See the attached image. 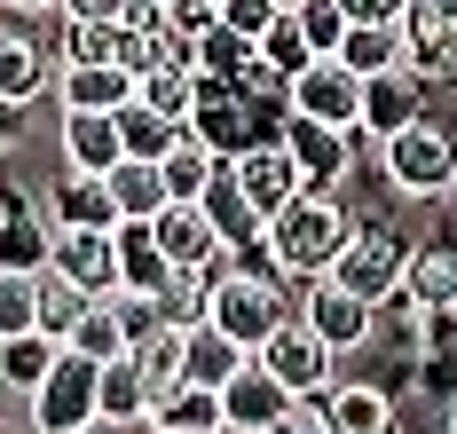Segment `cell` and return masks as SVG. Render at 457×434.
Masks as SVG:
<instances>
[{"instance_id":"1","label":"cell","mask_w":457,"mask_h":434,"mask_svg":"<svg viewBox=\"0 0 457 434\" xmlns=\"http://www.w3.org/2000/svg\"><path fill=\"white\" fill-rule=\"evenodd\" d=\"M355 238V213H347V197L339 190H300L284 213H269V245L276 277H292V285H308V277H331V261H339V245Z\"/></svg>"},{"instance_id":"2","label":"cell","mask_w":457,"mask_h":434,"mask_svg":"<svg viewBox=\"0 0 457 434\" xmlns=\"http://www.w3.org/2000/svg\"><path fill=\"white\" fill-rule=\"evenodd\" d=\"M378 174H386V190L395 197H418V205H434V197L457 190V135L426 111L411 127H395L386 143H378Z\"/></svg>"},{"instance_id":"3","label":"cell","mask_w":457,"mask_h":434,"mask_svg":"<svg viewBox=\"0 0 457 434\" xmlns=\"http://www.w3.org/2000/svg\"><path fill=\"white\" fill-rule=\"evenodd\" d=\"M403 269H411V238L386 230V221H355V238L331 261V285H347L355 300L386 308V300H403Z\"/></svg>"},{"instance_id":"4","label":"cell","mask_w":457,"mask_h":434,"mask_svg":"<svg viewBox=\"0 0 457 434\" xmlns=\"http://www.w3.org/2000/svg\"><path fill=\"white\" fill-rule=\"evenodd\" d=\"M95 371H103V363H87V355L63 347L55 371L24 395V427H40V434H87L95 427Z\"/></svg>"},{"instance_id":"5","label":"cell","mask_w":457,"mask_h":434,"mask_svg":"<svg viewBox=\"0 0 457 434\" xmlns=\"http://www.w3.org/2000/svg\"><path fill=\"white\" fill-rule=\"evenodd\" d=\"M284 111L292 119H323V127H363V79L339 63V55H316V63H300L292 79H284Z\"/></svg>"},{"instance_id":"6","label":"cell","mask_w":457,"mask_h":434,"mask_svg":"<svg viewBox=\"0 0 457 434\" xmlns=\"http://www.w3.org/2000/svg\"><path fill=\"white\" fill-rule=\"evenodd\" d=\"M253 363H261V371H269V380L284 387V395L316 403L323 387H331V363H339V355H331V347H323V339L308 332L300 316H284V324H276V332L261 339V347H253Z\"/></svg>"},{"instance_id":"7","label":"cell","mask_w":457,"mask_h":434,"mask_svg":"<svg viewBox=\"0 0 457 434\" xmlns=\"http://www.w3.org/2000/svg\"><path fill=\"white\" fill-rule=\"evenodd\" d=\"M292 316H300V324H308L331 355H355V347H370V332H378V308H370V300H355L347 285H331V277H308V285H300V300H292Z\"/></svg>"},{"instance_id":"8","label":"cell","mask_w":457,"mask_h":434,"mask_svg":"<svg viewBox=\"0 0 457 434\" xmlns=\"http://www.w3.org/2000/svg\"><path fill=\"white\" fill-rule=\"evenodd\" d=\"M276 135H284V150H292V166H300L308 190H347V174H355V143H363V135L323 127V119H292V111H284Z\"/></svg>"},{"instance_id":"9","label":"cell","mask_w":457,"mask_h":434,"mask_svg":"<svg viewBox=\"0 0 457 434\" xmlns=\"http://www.w3.org/2000/svg\"><path fill=\"white\" fill-rule=\"evenodd\" d=\"M228 174H237V190L253 197V213H261V221H269V213H284L292 197L308 190V182H300V166H292V150H284V135L245 143L237 158H228Z\"/></svg>"},{"instance_id":"10","label":"cell","mask_w":457,"mask_h":434,"mask_svg":"<svg viewBox=\"0 0 457 434\" xmlns=\"http://www.w3.org/2000/svg\"><path fill=\"white\" fill-rule=\"evenodd\" d=\"M316 411L331 434H403V411H395V395L378 380H331L316 395Z\"/></svg>"},{"instance_id":"11","label":"cell","mask_w":457,"mask_h":434,"mask_svg":"<svg viewBox=\"0 0 457 434\" xmlns=\"http://www.w3.org/2000/svg\"><path fill=\"white\" fill-rule=\"evenodd\" d=\"M150 238H158V253H166L174 269H213L228 253L221 230H213V213H205L197 197H166V213L150 221Z\"/></svg>"},{"instance_id":"12","label":"cell","mask_w":457,"mask_h":434,"mask_svg":"<svg viewBox=\"0 0 457 434\" xmlns=\"http://www.w3.org/2000/svg\"><path fill=\"white\" fill-rule=\"evenodd\" d=\"M47 79H55L47 40L24 24V16H8V24H0V103H40Z\"/></svg>"},{"instance_id":"13","label":"cell","mask_w":457,"mask_h":434,"mask_svg":"<svg viewBox=\"0 0 457 434\" xmlns=\"http://www.w3.org/2000/svg\"><path fill=\"white\" fill-rule=\"evenodd\" d=\"M403 308H418L426 324H450V316H457V245H411Z\"/></svg>"},{"instance_id":"14","label":"cell","mask_w":457,"mask_h":434,"mask_svg":"<svg viewBox=\"0 0 457 434\" xmlns=\"http://www.w3.org/2000/svg\"><path fill=\"white\" fill-rule=\"evenodd\" d=\"M55 150H63L71 174H111V166L127 158L119 111H63V119H55Z\"/></svg>"},{"instance_id":"15","label":"cell","mask_w":457,"mask_h":434,"mask_svg":"<svg viewBox=\"0 0 457 434\" xmlns=\"http://www.w3.org/2000/svg\"><path fill=\"white\" fill-rule=\"evenodd\" d=\"M426 79H418L411 63L403 71H378V79H363V127L355 135H370V143H386L395 127H411V119H426Z\"/></svg>"},{"instance_id":"16","label":"cell","mask_w":457,"mask_h":434,"mask_svg":"<svg viewBox=\"0 0 457 434\" xmlns=\"http://www.w3.org/2000/svg\"><path fill=\"white\" fill-rule=\"evenodd\" d=\"M47 269H63L79 292H119V238L111 230H55V253H47Z\"/></svg>"},{"instance_id":"17","label":"cell","mask_w":457,"mask_h":434,"mask_svg":"<svg viewBox=\"0 0 457 434\" xmlns=\"http://www.w3.org/2000/svg\"><path fill=\"white\" fill-rule=\"evenodd\" d=\"M47 253H55V221L0 182V269H47Z\"/></svg>"},{"instance_id":"18","label":"cell","mask_w":457,"mask_h":434,"mask_svg":"<svg viewBox=\"0 0 457 434\" xmlns=\"http://www.w3.org/2000/svg\"><path fill=\"white\" fill-rule=\"evenodd\" d=\"M55 103L63 111H127L135 71L127 63H55Z\"/></svg>"},{"instance_id":"19","label":"cell","mask_w":457,"mask_h":434,"mask_svg":"<svg viewBox=\"0 0 457 434\" xmlns=\"http://www.w3.org/2000/svg\"><path fill=\"white\" fill-rule=\"evenodd\" d=\"M55 230H119V205H111V182L103 174H55V190H47V205H40Z\"/></svg>"},{"instance_id":"20","label":"cell","mask_w":457,"mask_h":434,"mask_svg":"<svg viewBox=\"0 0 457 434\" xmlns=\"http://www.w3.org/2000/svg\"><path fill=\"white\" fill-rule=\"evenodd\" d=\"M403 40H411V71L426 88H457V16L411 8V16H403Z\"/></svg>"},{"instance_id":"21","label":"cell","mask_w":457,"mask_h":434,"mask_svg":"<svg viewBox=\"0 0 457 434\" xmlns=\"http://www.w3.org/2000/svg\"><path fill=\"white\" fill-rule=\"evenodd\" d=\"M292 403H300V395H284V387H276L261 363H245V371L221 387V427H253V434H269L276 419L292 411Z\"/></svg>"},{"instance_id":"22","label":"cell","mask_w":457,"mask_h":434,"mask_svg":"<svg viewBox=\"0 0 457 434\" xmlns=\"http://www.w3.org/2000/svg\"><path fill=\"white\" fill-rule=\"evenodd\" d=\"M95 427H150V380L135 371V355H119V363H103L95 371Z\"/></svg>"},{"instance_id":"23","label":"cell","mask_w":457,"mask_h":434,"mask_svg":"<svg viewBox=\"0 0 457 434\" xmlns=\"http://www.w3.org/2000/svg\"><path fill=\"white\" fill-rule=\"evenodd\" d=\"M150 427L166 434H213L221 427V387H197V380H174L150 395Z\"/></svg>"},{"instance_id":"24","label":"cell","mask_w":457,"mask_h":434,"mask_svg":"<svg viewBox=\"0 0 457 434\" xmlns=\"http://www.w3.org/2000/svg\"><path fill=\"white\" fill-rule=\"evenodd\" d=\"M63 347H71V355H87V363H119V355L135 347V332H127L119 300L103 292V300H87V308H79V324L63 332Z\"/></svg>"},{"instance_id":"25","label":"cell","mask_w":457,"mask_h":434,"mask_svg":"<svg viewBox=\"0 0 457 434\" xmlns=\"http://www.w3.org/2000/svg\"><path fill=\"white\" fill-rule=\"evenodd\" d=\"M245 363H253V355H245L228 332H213V324H189V332H182V380H197V387H228Z\"/></svg>"},{"instance_id":"26","label":"cell","mask_w":457,"mask_h":434,"mask_svg":"<svg viewBox=\"0 0 457 434\" xmlns=\"http://www.w3.org/2000/svg\"><path fill=\"white\" fill-rule=\"evenodd\" d=\"M103 182H111L119 221H158V213H166V174H158V158H119Z\"/></svg>"},{"instance_id":"27","label":"cell","mask_w":457,"mask_h":434,"mask_svg":"<svg viewBox=\"0 0 457 434\" xmlns=\"http://www.w3.org/2000/svg\"><path fill=\"white\" fill-rule=\"evenodd\" d=\"M339 63H347L355 79H378V71H403V63H411V40H403V24H347Z\"/></svg>"},{"instance_id":"28","label":"cell","mask_w":457,"mask_h":434,"mask_svg":"<svg viewBox=\"0 0 457 434\" xmlns=\"http://www.w3.org/2000/svg\"><path fill=\"white\" fill-rule=\"evenodd\" d=\"M111 238H119V292H142V300H150V292H158L166 277H174V261L158 253L150 221H119Z\"/></svg>"},{"instance_id":"29","label":"cell","mask_w":457,"mask_h":434,"mask_svg":"<svg viewBox=\"0 0 457 434\" xmlns=\"http://www.w3.org/2000/svg\"><path fill=\"white\" fill-rule=\"evenodd\" d=\"M197 205H205V213H213V230H221V245L228 253H245V245H261V230H269V221H261V213H253V197L237 190V174H213V182H205V197H197Z\"/></svg>"},{"instance_id":"30","label":"cell","mask_w":457,"mask_h":434,"mask_svg":"<svg viewBox=\"0 0 457 434\" xmlns=\"http://www.w3.org/2000/svg\"><path fill=\"white\" fill-rule=\"evenodd\" d=\"M150 308H158L166 332H189V324H205V308H213V277H205V269H174L166 285L150 292Z\"/></svg>"},{"instance_id":"31","label":"cell","mask_w":457,"mask_h":434,"mask_svg":"<svg viewBox=\"0 0 457 434\" xmlns=\"http://www.w3.org/2000/svg\"><path fill=\"white\" fill-rule=\"evenodd\" d=\"M55 355H63V339H47V332L0 339V387H8V395H32V387L55 371Z\"/></svg>"},{"instance_id":"32","label":"cell","mask_w":457,"mask_h":434,"mask_svg":"<svg viewBox=\"0 0 457 434\" xmlns=\"http://www.w3.org/2000/svg\"><path fill=\"white\" fill-rule=\"evenodd\" d=\"M221 166H228V158H221V150H205L189 127H182V143L158 158V174H166V197H205V182H213Z\"/></svg>"},{"instance_id":"33","label":"cell","mask_w":457,"mask_h":434,"mask_svg":"<svg viewBox=\"0 0 457 434\" xmlns=\"http://www.w3.org/2000/svg\"><path fill=\"white\" fill-rule=\"evenodd\" d=\"M135 103H150L158 119L189 127V119H197V71H174V63H158V71H142V79H135Z\"/></svg>"},{"instance_id":"34","label":"cell","mask_w":457,"mask_h":434,"mask_svg":"<svg viewBox=\"0 0 457 434\" xmlns=\"http://www.w3.org/2000/svg\"><path fill=\"white\" fill-rule=\"evenodd\" d=\"M40 332V269H0V339Z\"/></svg>"},{"instance_id":"35","label":"cell","mask_w":457,"mask_h":434,"mask_svg":"<svg viewBox=\"0 0 457 434\" xmlns=\"http://www.w3.org/2000/svg\"><path fill=\"white\" fill-rule=\"evenodd\" d=\"M119 143H127V158H166V150L182 143V127L158 119L150 103H127V111H119Z\"/></svg>"},{"instance_id":"36","label":"cell","mask_w":457,"mask_h":434,"mask_svg":"<svg viewBox=\"0 0 457 434\" xmlns=\"http://www.w3.org/2000/svg\"><path fill=\"white\" fill-rule=\"evenodd\" d=\"M87 300H95V292H79L63 269H40V332L63 339L71 324H79V308H87Z\"/></svg>"},{"instance_id":"37","label":"cell","mask_w":457,"mask_h":434,"mask_svg":"<svg viewBox=\"0 0 457 434\" xmlns=\"http://www.w3.org/2000/svg\"><path fill=\"white\" fill-rule=\"evenodd\" d=\"M292 24H300L308 55H339V40H347V8L339 0H292Z\"/></svg>"},{"instance_id":"38","label":"cell","mask_w":457,"mask_h":434,"mask_svg":"<svg viewBox=\"0 0 457 434\" xmlns=\"http://www.w3.org/2000/svg\"><path fill=\"white\" fill-rule=\"evenodd\" d=\"M63 24V16H55ZM55 63H119V24H63Z\"/></svg>"},{"instance_id":"39","label":"cell","mask_w":457,"mask_h":434,"mask_svg":"<svg viewBox=\"0 0 457 434\" xmlns=\"http://www.w3.org/2000/svg\"><path fill=\"white\" fill-rule=\"evenodd\" d=\"M135 371L150 380V395H158V387H174V380H182V332H166V324H158L150 339H135Z\"/></svg>"},{"instance_id":"40","label":"cell","mask_w":457,"mask_h":434,"mask_svg":"<svg viewBox=\"0 0 457 434\" xmlns=\"http://www.w3.org/2000/svg\"><path fill=\"white\" fill-rule=\"evenodd\" d=\"M261 63H269V71H284V79H292L300 63H316V55H308V40H300V24H292V8L261 32Z\"/></svg>"},{"instance_id":"41","label":"cell","mask_w":457,"mask_h":434,"mask_svg":"<svg viewBox=\"0 0 457 434\" xmlns=\"http://www.w3.org/2000/svg\"><path fill=\"white\" fill-rule=\"evenodd\" d=\"M213 16H221L228 32H237V40H253V48H261V32H269L276 16H284V0H221Z\"/></svg>"},{"instance_id":"42","label":"cell","mask_w":457,"mask_h":434,"mask_svg":"<svg viewBox=\"0 0 457 434\" xmlns=\"http://www.w3.org/2000/svg\"><path fill=\"white\" fill-rule=\"evenodd\" d=\"M166 32L174 40H205L213 32V0H166Z\"/></svg>"},{"instance_id":"43","label":"cell","mask_w":457,"mask_h":434,"mask_svg":"<svg viewBox=\"0 0 457 434\" xmlns=\"http://www.w3.org/2000/svg\"><path fill=\"white\" fill-rule=\"evenodd\" d=\"M55 16H63V24H119V16H127V0H63Z\"/></svg>"},{"instance_id":"44","label":"cell","mask_w":457,"mask_h":434,"mask_svg":"<svg viewBox=\"0 0 457 434\" xmlns=\"http://www.w3.org/2000/svg\"><path fill=\"white\" fill-rule=\"evenodd\" d=\"M347 8V24H403L411 16V0H339Z\"/></svg>"},{"instance_id":"45","label":"cell","mask_w":457,"mask_h":434,"mask_svg":"<svg viewBox=\"0 0 457 434\" xmlns=\"http://www.w3.org/2000/svg\"><path fill=\"white\" fill-rule=\"evenodd\" d=\"M269 434H331V427H323V411H316V403H292V411H284Z\"/></svg>"},{"instance_id":"46","label":"cell","mask_w":457,"mask_h":434,"mask_svg":"<svg viewBox=\"0 0 457 434\" xmlns=\"http://www.w3.org/2000/svg\"><path fill=\"white\" fill-rule=\"evenodd\" d=\"M0 8H8V16H55L63 0H0Z\"/></svg>"},{"instance_id":"47","label":"cell","mask_w":457,"mask_h":434,"mask_svg":"<svg viewBox=\"0 0 457 434\" xmlns=\"http://www.w3.org/2000/svg\"><path fill=\"white\" fill-rule=\"evenodd\" d=\"M127 434H166V427H127Z\"/></svg>"},{"instance_id":"48","label":"cell","mask_w":457,"mask_h":434,"mask_svg":"<svg viewBox=\"0 0 457 434\" xmlns=\"http://www.w3.org/2000/svg\"><path fill=\"white\" fill-rule=\"evenodd\" d=\"M213 434H253V427H213Z\"/></svg>"},{"instance_id":"49","label":"cell","mask_w":457,"mask_h":434,"mask_svg":"<svg viewBox=\"0 0 457 434\" xmlns=\"http://www.w3.org/2000/svg\"><path fill=\"white\" fill-rule=\"evenodd\" d=\"M0 434H16V427H8V419H0Z\"/></svg>"},{"instance_id":"50","label":"cell","mask_w":457,"mask_h":434,"mask_svg":"<svg viewBox=\"0 0 457 434\" xmlns=\"http://www.w3.org/2000/svg\"><path fill=\"white\" fill-rule=\"evenodd\" d=\"M16 434H40V427H16Z\"/></svg>"},{"instance_id":"51","label":"cell","mask_w":457,"mask_h":434,"mask_svg":"<svg viewBox=\"0 0 457 434\" xmlns=\"http://www.w3.org/2000/svg\"><path fill=\"white\" fill-rule=\"evenodd\" d=\"M0 24H8V8H0Z\"/></svg>"},{"instance_id":"52","label":"cell","mask_w":457,"mask_h":434,"mask_svg":"<svg viewBox=\"0 0 457 434\" xmlns=\"http://www.w3.org/2000/svg\"><path fill=\"white\" fill-rule=\"evenodd\" d=\"M213 8H221V0H213Z\"/></svg>"},{"instance_id":"53","label":"cell","mask_w":457,"mask_h":434,"mask_svg":"<svg viewBox=\"0 0 457 434\" xmlns=\"http://www.w3.org/2000/svg\"><path fill=\"white\" fill-rule=\"evenodd\" d=\"M284 8H292V0H284Z\"/></svg>"}]
</instances>
